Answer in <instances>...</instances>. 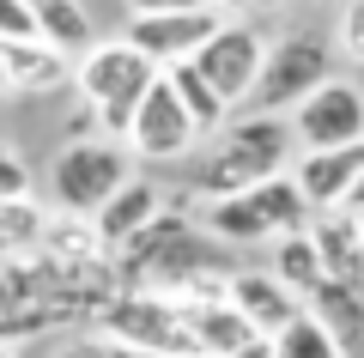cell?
<instances>
[{
  "label": "cell",
  "mask_w": 364,
  "mask_h": 358,
  "mask_svg": "<svg viewBox=\"0 0 364 358\" xmlns=\"http://www.w3.org/2000/svg\"><path fill=\"white\" fill-rule=\"evenodd\" d=\"M237 358H273V340H255V346H243Z\"/></svg>",
  "instance_id": "obj_32"
},
{
  "label": "cell",
  "mask_w": 364,
  "mask_h": 358,
  "mask_svg": "<svg viewBox=\"0 0 364 358\" xmlns=\"http://www.w3.org/2000/svg\"><path fill=\"white\" fill-rule=\"evenodd\" d=\"M334 49L340 55H352V61L364 67V0H346V6H340V25H334Z\"/></svg>",
  "instance_id": "obj_26"
},
{
  "label": "cell",
  "mask_w": 364,
  "mask_h": 358,
  "mask_svg": "<svg viewBox=\"0 0 364 358\" xmlns=\"http://www.w3.org/2000/svg\"><path fill=\"white\" fill-rule=\"evenodd\" d=\"M0 91H6V67H0Z\"/></svg>",
  "instance_id": "obj_33"
},
{
  "label": "cell",
  "mask_w": 364,
  "mask_h": 358,
  "mask_svg": "<svg viewBox=\"0 0 364 358\" xmlns=\"http://www.w3.org/2000/svg\"><path fill=\"white\" fill-rule=\"evenodd\" d=\"M128 182H134V170H128V146L122 140H97L91 134V140H67L49 158V189L67 219H97Z\"/></svg>",
  "instance_id": "obj_5"
},
{
  "label": "cell",
  "mask_w": 364,
  "mask_h": 358,
  "mask_svg": "<svg viewBox=\"0 0 364 358\" xmlns=\"http://www.w3.org/2000/svg\"><path fill=\"white\" fill-rule=\"evenodd\" d=\"M188 328H195V352L200 358H237L243 346L261 340L231 304H213V310H200V316H188Z\"/></svg>",
  "instance_id": "obj_18"
},
{
  "label": "cell",
  "mask_w": 364,
  "mask_h": 358,
  "mask_svg": "<svg viewBox=\"0 0 364 358\" xmlns=\"http://www.w3.org/2000/svg\"><path fill=\"white\" fill-rule=\"evenodd\" d=\"M267 31H255V25H243V19H225L219 25V37L207 43V49L195 55V73L213 85V98L225 103V110H243L249 98H255V85H261V67H267Z\"/></svg>",
  "instance_id": "obj_8"
},
{
  "label": "cell",
  "mask_w": 364,
  "mask_h": 358,
  "mask_svg": "<svg viewBox=\"0 0 364 358\" xmlns=\"http://www.w3.org/2000/svg\"><path fill=\"white\" fill-rule=\"evenodd\" d=\"M219 25H225V13H213V6L164 13V19H128V25H122V43H134V49L164 73V67H176V61H195V55L219 37Z\"/></svg>",
  "instance_id": "obj_10"
},
{
  "label": "cell",
  "mask_w": 364,
  "mask_h": 358,
  "mask_svg": "<svg viewBox=\"0 0 364 358\" xmlns=\"http://www.w3.org/2000/svg\"><path fill=\"white\" fill-rule=\"evenodd\" d=\"M304 310H310V316L334 334L340 352H352V346L364 340V285H334V280H322V285L310 292V304H304Z\"/></svg>",
  "instance_id": "obj_17"
},
{
  "label": "cell",
  "mask_w": 364,
  "mask_h": 358,
  "mask_svg": "<svg viewBox=\"0 0 364 358\" xmlns=\"http://www.w3.org/2000/svg\"><path fill=\"white\" fill-rule=\"evenodd\" d=\"M291 158H298V134H291L286 115H237L207 140L195 164V201H231V194H249L273 177H291Z\"/></svg>",
  "instance_id": "obj_1"
},
{
  "label": "cell",
  "mask_w": 364,
  "mask_h": 358,
  "mask_svg": "<svg viewBox=\"0 0 364 358\" xmlns=\"http://www.w3.org/2000/svg\"><path fill=\"white\" fill-rule=\"evenodd\" d=\"M31 6H37V37L49 49H61L67 61L91 49V13L79 0H31Z\"/></svg>",
  "instance_id": "obj_19"
},
{
  "label": "cell",
  "mask_w": 364,
  "mask_h": 358,
  "mask_svg": "<svg viewBox=\"0 0 364 358\" xmlns=\"http://www.w3.org/2000/svg\"><path fill=\"white\" fill-rule=\"evenodd\" d=\"M43 256H55V261H116L104 249V237L91 231V219H49V231H43Z\"/></svg>",
  "instance_id": "obj_23"
},
{
  "label": "cell",
  "mask_w": 364,
  "mask_h": 358,
  "mask_svg": "<svg viewBox=\"0 0 364 358\" xmlns=\"http://www.w3.org/2000/svg\"><path fill=\"white\" fill-rule=\"evenodd\" d=\"M0 43H43L31 0H0Z\"/></svg>",
  "instance_id": "obj_25"
},
{
  "label": "cell",
  "mask_w": 364,
  "mask_h": 358,
  "mask_svg": "<svg viewBox=\"0 0 364 358\" xmlns=\"http://www.w3.org/2000/svg\"><path fill=\"white\" fill-rule=\"evenodd\" d=\"M231 310L261 334V340H273L279 328H291V322L304 316L298 298L273 280V273H255V268H231Z\"/></svg>",
  "instance_id": "obj_13"
},
{
  "label": "cell",
  "mask_w": 364,
  "mask_h": 358,
  "mask_svg": "<svg viewBox=\"0 0 364 358\" xmlns=\"http://www.w3.org/2000/svg\"><path fill=\"white\" fill-rule=\"evenodd\" d=\"M207 140V134L195 128V115L176 103V91H170V79L158 73V85L146 91L140 115H134V128H128V152L152 158V164H170V158H188L195 146Z\"/></svg>",
  "instance_id": "obj_11"
},
{
  "label": "cell",
  "mask_w": 364,
  "mask_h": 358,
  "mask_svg": "<svg viewBox=\"0 0 364 358\" xmlns=\"http://www.w3.org/2000/svg\"><path fill=\"white\" fill-rule=\"evenodd\" d=\"M358 231H364V219H358Z\"/></svg>",
  "instance_id": "obj_35"
},
{
  "label": "cell",
  "mask_w": 364,
  "mask_h": 358,
  "mask_svg": "<svg viewBox=\"0 0 364 358\" xmlns=\"http://www.w3.org/2000/svg\"><path fill=\"white\" fill-rule=\"evenodd\" d=\"M55 358H140V352H128V346L109 340V334H73L67 346H55Z\"/></svg>",
  "instance_id": "obj_27"
},
{
  "label": "cell",
  "mask_w": 364,
  "mask_h": 358,
  "mask_svg": "<svg viewBox=\"0 0 364 358\" xmlns=\"http://www.w3.org/2000/svg\"><path fill=\"white\" fill-rule=\"evenodd\" d=\"M273 280L286 285L298 304H310V292L328 280L322 256H316V243H310V231H304V237H286V243H273Z\"/></svg>",
  "instance_id": "obj_20"
},
{
  "label": "cell",
  "mask_w": 364,
  "mask_h": 358,
  "mask_svg": "<svg viewBox=\"0 0 364 358\" xmlns=\"http://www.w3.org/2000/svg\"><path fill=\"white\" fill-rule=\"evenodd\" d=\"M334 79V43L316 37V31H291L267 49V67H261L255 98L243 103L249 115H291L316 85Z\"/></svg>",
  "instance_id": "obj_6"
},
{
  "label": "cell",
  "mask_w": 364,
  "mask_h": 358,
  "mask_svg": "<svg viewBox=\"0 0 364 358\" xmlns=\"http://www.w3.org/2000/svg\"><path fill=\"white\" fill-rule=\"evenodd\" d=\"M152 85H158V67L146 61L134 43H122V37L91 43V49L73 61L79 103L97 115V134H109V140H122V146H128V128H134V115H140V103H146Z\"/></svg>",
  "instance_id": "obj_3"
},
{
  "label": "cell",
  "mask_w": 364,
  "mask_h": 358,
  "mask_svg": "<svg viewBox=\"0 0 364 358\" xmlns=\"http://www.w3.org/2000/svg\"><path fill=\"white\" fill-rule=\"evenodd\" d=\"M213 268H225L219 243H213L188 213H170V206L140 231V237H128V243L116 249L122 292H146V298H170L182 280L213 273Z\"/></svg>",
  "instance_id": "obj_2"
},
{
  "label": "cell",
  "mask_w": 364,
  "mask_h": 358,
  "mask_svg": "<svg viewBox=\"0 0 364 358\" xmlns=\"http://www.w3.org/2000/svg\"><path fill=\"white\" fill-rule=\"evenodd\" d=\"M310 243L322 256V273L334 285H364V231L352 213H316L310 219Z\"/></svg>",
  "instance_id": "obj_14"
},
{
  "label": "cell",
  "mask_w": 364,
  "mask_h": 358,
  "mask_svg": "<svg viewBox=\"0 0 364 358\" xmlns=\"http://www.w3.org/2000/svg\"><path fill=\"white\" fill-rule=\"evenodd\" d=\"M97 334L122 340L128 352H140V358H200L188 316H182L176 304H164V298H146V292H122L116 304L104 310Z\"/></svg>",
  "instance_id": "obj_7"
},
{
  "label": "cell",
  "mask_w": 364,
  "mask_h": 358,
  "mask_svg": "<svg viewBox=\"0 0 364 358\" xmlns=\"http://www.w3.org/2000/svg\"><path fill=\"white\" fill-rule=\"evenodd\" d=\"M310 201L291 177H273L249 194H231V201L200 206V231L213 243H286V237H304L310 231Z\"/></svg>",
  "instance_id": "obj_4"
},
{
  "label": "cell",
  "mask_w": 364,
  "mask_h": 358,
  "mask_svg": "<svg viewBox=\"0 0 364 358\" xmlns=\"http://www.w3.org/2000/svg\"><path fill=\"white\" fill-rule=\"evenodd\" d=\"M0 358H13V352H6V346H0Z\"/></svg>",
  "instance_id": "obj_34"
},
{
  "label": "cell",
  "mask_w": 364,
  "mask_h": 358,
  "mask_svg": "<svg viewBox=\"0 0 364 358\" xmlns=\"http://www.w3.org/2000/svg\"><path fill=\"white\" fill-rule=\"evenodd\" d=\"M158 213H164V201H158V182H140V177H134L128 189H122L116 201L104 206V213L91 219V231H97V237H104V249L116 256V249L128 243V237H140V231L152 225Z\"/></svg>",
  "instance_id": "obj_16"
},
{
  "label": "cell",
  "mask_w": 364,
  "mask_h": 358,
  "mask_svg": "<svg viewBox=\"0 0 364 358\" xmlns=\"http://www.w3.org/2000/svg\"><path fill=\"white\" fill-rule=\"evenodd\" d=\"M340 213H352V219H364V182H358V189L346 194V206H340Z\"/></svg>",
  "instance_id": "obj_30"
},
{
  "label": "cell",
  "mask_w": 364,
  "mask_h": 358,
  "mask_svg": "<svg viewBox=\"0 0 364 358\" xmlns=\"http://www.w3.org/2000/svg\"><path fill=\"white\" fill-rule=\"evenodd\" d=\"M195 6H207V0H128L134 19H164V13H195Z\"/></svg>",
  "instance_id": "obj_29"
},
{
  "label": "cell",
  "mask_w": 364,
  "mask_h": 358,
  "mask_svg": "<svg viewBox=\"0 0 364 358\" xmlns=\"http://www.w3.org/2000/svg\"><path fill=\"white\" fill-rule=\"evenodd\" d=\"M273 358H346L334 346V334L322 328V322L310 316V310H304L298 322H291V328H279L273 334Z\"/></svg>",
  "instance_id": "obj_24"
},
{
  "label": "cell",
  "mask_w": 364,
  "mask_h": 358,
  "mask_svg": "<svg viewBox=\"0 0 364 358\" xmlns=\"http://www.w3.org/2000/svg\"><path fill=\"white\" fill-rule=\"evenodd\" d=\"M43 231H49V213L37 201H0V268L18 256H37Z\"/></svg>",
  "instance_id": "obj_22"
},
{
  "label": "cell",
  "mask_w": 364,
  "mask_h": 358,
  "mask_svg": "<svg viewBox=\"0 0 364 358\" xmlns=\"http://www.w3.org/2000/svg\"><path fill=\"white\" fill-rule=\"evenodd\" d=\"M0 67H6V91H25V98L73 85V61L49 43H0Z\"/></svg>",
  "instance_id": "obj_15"
},
{
  "label": "cell",
  "mask_w": 364,
  "mask_h": 358,
  "mask_svg": "<svg viewBox=\"0 0 364 358\" xmlns=\"http://www.w3.org/2000/svg\"><path fill=\"white\" fill-rule=\"evenodd\" d=\"M0 201H31V164L13 146H0Z\"/></svg>",
  "instance_id": "obj_28"
},
{
  "label": "cell",
  "mask_w": 364,
  "mask_h": 358,
  "mask_svg": "<svg viewBox=\"0 0 364 358\" xmlns=\"http://www.w3.org/2000/svg\"><path fill=\"white\" fill-rule=\"evenodd\" d=\"M164 79H170L176 103H182L188 115H195V128L207 134V140H213V134L225 128V122H231V110H225V103L213 98V85H207V79L195 73V61H176V67H164Z\"/></svg>",
  "instance_id": "obj_21"
},
{
  "label": "cell",
  "mask_w": 364,
  "mask_h": 358,
  "mask_svg": "<svg viewBox=\"0 0 364 358\" xmlns=\"http://www.w3.org/2000/svg\"><path fill=\"white\" fill-rule=\"evenodd\" d=\"M291 182L304 189L310 213H340L346 194L364 182V140L358 146H340V152H298Z\"/></svg>",
  "instance_id": "obj_12"
},
{
  "label": "cell",
  "mask_w": 364,
  "mask_h": 358,
  "mask_svg": "<svg viewBox=\"0 0 364 358\" xmlns=\"http://www.w3.org/2000/svg\"><path fill=\"white\" fill-rule=\"evenodd\" d=\"M291 134H298V152H340V146L364 140V85L352 79H328L310 98L291 110Z\"/></svg>",
  "instance_id": "obj_9"
},
{
  "label": "cell",
  "mask_w": 364,
  "mask_h": 358,
  "mask_svg": "<svg viewBox=\"0 0 364 358\" xmlns=\"http://www.w3.org/2000/svg\"><path fill=\"white\" fill-rule=\"evenodd\" d=\"M207 6H213V13H225V19H231V13H243L249 0H207Z\"/></svg>",
  "instance_id": "obj_31"
}]
</instances>
